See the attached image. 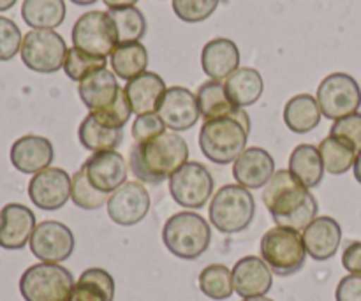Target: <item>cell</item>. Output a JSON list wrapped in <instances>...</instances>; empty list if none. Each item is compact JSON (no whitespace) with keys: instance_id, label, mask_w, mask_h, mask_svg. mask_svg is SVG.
Returning <instances> with one entry per match:
<instances>
[{"instance_id":"29","label":"cell","mask_w":361,"mask_h":301,"mask_svg":"<svg viewBox=\"0 0 361 301\" xmlns=\"http://www.w3.org/2000/svg\"><path fill=\"white\" fill-rule=\"evenodd\" d=\"M109 56H111V70L122 80L130 81L147 73L148 51L140 41L118 42Z\"/></svg>"},{"instance_id":"36","label":"cell","mask_w":361,"mask_h":301,"mask_svg":"<svg viewBox=\"0 0 361 301\" xmlns=\"http://www.w3.org/2000/svg\"><path fill=\"white\" fill-rule=\"evenodd\" d=\"M71 199L81 210H99L102 204L108 203L109 194L101 192V190L95 189L94 185L88 180L87 171L83 169H78L73 176V187H71Z\"/></svg>"},{"instance_id":"18","label":"cell","mask_w":361,"mask_h":301,"mask_svg":"<svg viewBox=\"0 0 361 301\" xmlns=\"http://www.w3.org/2000/svg\"><path fill=\"white\" fill-rule=\"evenodd\" d=\"M233 288L238 296L245 298H256V296H267L274 285V274L270 266L263 261V257L247 256L242 257L233 266Z\"/></svg>"},{"instance_id":"22","label":"cell","mask_w":361,"mask_h":301,"mask_svg":"<svg viewBox=\"0 0 361 301\" xmlns=\"http://www.w3.org/2000/svg\"><path fill=\"white\" fill-rule=\"evenodd\" d=\"M123 90L129 99L133 113L140 116L147 115V113H157L168 88H166L164 80L159 74L147 70L141 76L127 81Z\"/></svg>"},{"instance_id":"38","label":"cell","mask_w":361,"mask_h":301,"mask_svg":"<svg viewBox=\"0 0 361 301\" xmlns=\"http://www.w3.org/2000/svg\"><path fill=\"white\" fill-rule=\"evenodd\" d=\"M92 116L97 120L101 125L109 127V129H123L126 123L129 122L130 115H133V108L129 104V99H127L126 90H120L118 97L113 104H109L108 108L99 109V111H92Z\"/></svg>"},{"instance_id":"41","label":"cell","mask_w":361,"mask_h":301,"mask_svg":"<svg viewBox=\"0 0 361 301\" xmlns=\"http://www.w3.org/2000/svg\"><path fill=\"white\" fill-rule=\"evenodd\" d=\"M166 133V125L157 113L140 115L133 123V137L136 143H147Z\"/></svg>"},{"instance_id":"15","label":"cell","mask_w":361,"mask_h":301,"mask_svg":"<svg viewBox=\"0 0 361 301\" xmlns=\"http://www.w3.org/2000/svg\"><path fill=\"white\" fill-rule=\"evenodd\" d=\"M157 115L162 118L166 129H171L173 133L192 129L201 118L196 94L185 87H169L159 106Z\"/></svg>"},{"instance_id":"20","label":"cell","mask_w":361,"mask_h":301,"mask_svg":"<svg viewBox=\"0 0 361 301\" xmlns=\"http://www.w3.org/2000/svg\"><path fill=\"white\" fill-rule=\"evenodd\" d=\"M275 175V161L264 148H247L233 164V176L245 189H261Z\"/></svg>"},{"instance_id":"11","label":"cell","mask_w":361,"mask_h":301,"mask_svg":"<svg viewBox=\"0 0 361 301\" xmlns=\"http://www.w3.org/2000/svg\"><path fill=\"white\" fill-rule=\"evenodd\" d=\"M317 102L323 116L341 120L358 113L361 106V88L358 81L345 73H334L324 78L317 87Z\"/></svg>"},{"instance_id":"16","label":"cell","mask_w":361,"mask_h":301,"mask_svg":"<svg viewBox=\"0 0 361 301\" xmlns=\"http://www.w3.org/2000/svg\"><path fill=\"white\" fill-rule=\"evenodd\" d=\"M35 215L28 207L9 203L0 210V247L6 250H21L30 243L35 231Z\"/></svg>"},{"instance_id":"14","label":"cell","mask_w":361,"mask_h":301,"mask_svg":"<svg viewBox=\"0 0 361 301\" xmlns=\"http://www.w3.org/2000/svg\"><path fill=\"white\" fill-rule=\"evenodd\" d=\"M150 210V196L141 182H126L109 194L108 215L116 226L130 228L143 221Z\"/></svg>"},{"instance_id":"30","label":"cell","mask_w":361,"mask_h":301,"mask_svg":"<svg viewBox=\"0 0 361 301\" xmlns=\"http://www.w3.org/2000/svg\"><path fill=\"white\" fill-rule=\"evenodd\" d=\"M197 102H200V111L201 116L207 120L219 118V116H229L238 113L240 109L235 102L229 99L228 92H226V87L222 81L208 80L197 88Z\"/></svg>"},{"instance_id":"10","label":"cell","mask_w":361,"mask_h":301,"mask_svg":"<svg viewBox=\"0 0 361 301\" xmlns=\"http://www.w3.org/2000/svg\"><path fill=\"white\" fill-rule=\"evenodd\" d=\"M169 194L180 207L201 210L214 192V176L201 162H187L168 180Z\"/></svg>"},{"instance_id":"40","label":"cell","mask_w":361,"mask_h":301,"mask_svg":"<svg viewBox=\"0 0 361 301\" xmlns=\"http://www.w3.org/2000/svg\"><path fill=\"white\" fill-rule=\"evenodd\" d=\"M21 32L13 20L0 16V62L14 59L18 51H21Z\"/></svg>"},{"instance_id":"49","label":"cell","mask_w":361,"mask_h":301,"mask_svg":"<svg viewBox=\"0 0 361 301\" xmlns=\"http://www.w3.org/2000/svg\"><path fill=\"white\" fill-rule=\"evenodd\" d=\"M242 301H275V300L268 298V296H256V298H245Z\"/></svg>"},{"instance_id":"1","label":"cell","mask_w":361,"mask_h":301,"mask_svg":"<svg viewBox=\"0 0 361 301\" xmlns=\"http://www.w3.org/2000/svg\"><path fill=\"white\" fill-rule=\"evenodd\" d=\"M263 201L275 224L303 233L317 219L316 197L289 169H279L263 190Z\"/></svg>"},{"instance_id":"37","label":"cell","mask_w":361,"mask_h":301,"mask_svg":"<svg viewBox=\"0 0 361 301\" xmlns=\"http://www.w3.org/2000/svg\"><path fill=\"white\" fill-rule=\"evenodd\" d=\"M106 63L108 60L102 59V56H94L88 55V53L81 51L78 48H71L67 51L66 62H63V70L69 76V80L73 81H83L88 74L95 73L99 69H106Z\"/></svg>"},{"instance_id":"17","label":"cell","mask_w":361,"mask_h":301,"mask_svg":"<svg viewBox=\"0 0 361 301\" xmlns=\"http://www.w3.org/2000/svg\"><path fill=\"white\" fill-rule=\"evenodd\" d=\"M88 180L97 190L104 194L115 192L127 182V164L123 155L116 150L97 152L83 164Z\"/></svg>"},{"instance_id":"3","label":"cell","mask_w":361,"mask_h":301,"mask_svg":"<svg viewBox=\"0 0 361 301\" xmlns=\"http://www.w3.org/2000/svg\"><path fill=\"white\" fill-rule=\"evenodd\" d=\"M250 118L245 109L229 116L207 120L200 133V148L215 164H231L245 152Z\"/></svg>"},{"instance_id":"4","label":"cell","mask_w":361,"mask_h":301,"mask_svg":"<svg viewBox=\"0 0 361 301\" xmlns=\"http://www.w3.org/2000/svg\"><path fill=\"white\" fill-rule=\"evenodd\" d=\"M162 242L175 257L194 261L210 249L212 228L196 211H180L162 228Z\"/></svg>"},{"instance_id":"46","label":"cell","mask_w":361,"mask_h":301,"mask_svg":"<svg viewBox=\"0 0 361 301\" xmlns=\"http://www.w3.org/2000/svg\"><path fill=\"white\" fill-rule=\"evenodd\" d=\"M353 169H355V178L358 180V183H361V152L356 155V161H355V166H353Z\"/></svg>"},{"instance_id":"12","label":"cell","mask_w":361,"mask_h":301,"mask_svg":"<svg viewBox=\"0 0 361 301\" xmlns=\"http://www.w3.org/2000/svg\"><path fill=\"white\" fill-rule=\"evenodd\" d=\"M30 250L41 263L60 264L69 259L74 252L73 231L59 221H42L35 226L30 238Z\"/></svg>"},{"instance_id":"48","label":"cell","mask_w":361,"mask_h":301,"mask_svg":"<svg viewBox=\"0 0 361 301\" xmlns=\"http://www.w3.org/2000/svg\"><path fill=\"white\" fill-rule=\"evenodd\" d=\"M73 4H76V6H92V4H95L97 0H71Z\"/></svg>"},{"instance_id":"34","label":"cell","mask_w":361,"mask_h":301,"mask_svg":"<svg viewBox=\"0 0 361 301\" xmlns=\"http://www.w3.org/2000/svg\"><path fill=\"white\" fill-rule=\"evenodd\" d=\"M108 14L115 23L118 42L141 41L143 35L147 34V18L136 6L109 9Z\"/></svg>"},{"instance_id":"5","label":"cell","mask_w":361,"mask_h":301,"mask_svg":"<svg viewBox=\"0 0 361 301\" xmlns=\"http://www.w3.org/2000/svg\"><path fill=\"white\" fill-rule=\"evenodd\" d=\"M210 224L224 235L242 233L252 224L256 201L249 189L242 185H224L210 201Z\"/></svg>"},{"instance_id":"13","label":"cell","mask_w":361,"mask_h":301,"mask_svg":"<svg viewBox=\"0 0 361 301\" xmlns=\"http://www.w3.org/2000/svg\"><path fill=\"white\" fill-rule=\"evenodd\" d=\"M73 178L62 168H46L32 176L28 183V197L44 211H56L69 201Z\"/></svg>"},{"instance_id":"9","label":"cell","mask_w":361,"mask_h":301,"mask_svg":"<svg viewBox=\"0 0 361 301\" xmlns=\"http://www.w3.org/2000/svg\"><path fill=\"white\" fill-rule=\"evenodd\" d=\"M74 48L94 56H109L118 44L111 16L104 11H88L73 27Z\"/></svg>"},{"instance_id":"25","label":"cell","mask_w":361,"mask_h":301,"mask_svg":"<svg viewBox=\"0 0 361 301\" xmlns=\"http://www.w3.org/2000/svg\"><path fill=\"white\" fill-rule=\"evenodd\" d=\"M224 87L229 99L238 108L256 104L264 90V83L259 70L252 69V67H238L235 73L229 74Z\"/></svg>"},{"instance_id":"33","label":"cell","mask_w":361,"mask_h":301,"mask_svg":"<svg viewBox=\"0 0 361 301\" xmlns=\"http://www.w3.org/2000/svg\"><path fill=\"white\" fill-rule=\"evenodd\" d=\"M321 159H323L324 169L331 175H344L355 166L356 148L348 140L341 136H328L321 141L319 147Z\"/></svg>"},{"instance_id":"24","label":"cell","mask_w":361,"mask_h":301,"mask_svg":"<svg viewBox=\"0 0 361 301\" xmlns=\"http://www.w3.org/2000/svg\"><path fill=\"white\" fill-rule=\"evenodd\" d=\"M120 85L116 76L109 69H99L95 73L88 74L83 81H80V99L88 111H99V109L108 108L109 104L116 101L120 94Z\"/></svg>"},{"instance_id":"44","label":"cell","mask_w":361,"mask_h":301,"mask_svg":"<svg viewBox=\"0 0 361 301\" xmlns=\"http://www.w3.org/2000/svg\"><path fill=\"white\" fill-rule=\"evenodd\" d=\"M342 266L351 275H361V242H351L342 254Z\"/></svg>"},{"instance_id":"39","label":"cell","mask_w":361,"mask_h":301,"mask_svg":"<svg viewBox=\"0 0 361 301\" xmlns=\"http://www.w3.org/2000/svg\"><path fill=\"white\" fill-rule=\"evenodd\" d=\"M221 0H173V11L187 23H200L208 20L217 9Z\"/></svg>"},{"instance_id":"45","label":"cell","mask_w":361,"mask_h":301,"mask_svg":"<svg viewBox=\"0 0 361 301\" xmlns=\"http://www.w3.org/2000/svg\"><path fill=\"white\" fill-rule=\"evenodd\" d=\"M109 9H122V7L136 6L137 0H102Z\"/></svg>"},{"instance_id":"28","label":"cell","mask_w":361,"mask_h":301,"mask_svg":"<svg viewBox=\"0 0 361 301\" xmlns=\"http://www.w3.org/2000/svg\"><path fill=\"white\" fill-rule=\"evenodd\" d=\"M289 171L307 187L314 189L324 178V164L321 159L319 148L314 145H300L293 150L289 159Z\"/></svg>"},{"instance_id":"2","label":"cell","mask_w":361,"mask_h":301,"mask_svg":"<svg viewBox=\"0 0 361 301\" xmlns=\"http://www.w3.org/2000/svg\"><path fill=\"white\" fill-rule=\"evenodd\" d=\"M189 162V145L176 133L161 134L147 143H136L129 152V168L141 183H159Z\"/></svg>"},{"instance_id":"42","label":"cell","mask_w":361,"mask_h":301,"mask_svg":"<svg viewBox=\"0 0 361 301\" xmlns=\"http://www.w3.org/2000/svg\"><path fill=\"white\" fill-rule=\"evenodd\" d=\"M331 136H341L348 140L356 152H361V113H353V115L344 116L341 120H335L330 129Z\"/></svg>"},{"instance_id":"23","label":"cell","mask_w":361,"mask_h":301,"mask_svg":"<svg viewBox=\"0 0 361 301\" xmlns=\"http://www.w3.org/2000/svg\"><path fill=\"white\" fill-rule=\"evenodd\" d=\"M201 66L210 80H228L240 67V49L231 39L217 37L207 42L201 53Z\"/></svg>"},{"instance_id":"8","label":"cell","mask_w":361,"mask_h":301,"mask_svg":"<svg viewBox=\"0 0 361 301\" xmlns=\"http://www.w3.org/2000/svg\"><path fill=\"white\" fill-rule=\"evenodd\" d=\"M67 44L55 30H30L21 42V60L34 73L51 74L63 67Z\"/></svg>"},{"instance_id":"35","label":"cell","mask_w":361,"mask_h":301,"mask_svg":"<svg viewBox=\"0 0 361 301\" xmlns=\"http://www.w3.org/2000/svg\"><path fill=\"white\" fill-rule=\"evenodd\" d=\"M200 289L210 300L222 301L231 298L235 293L231 270L224 264H210L200 274Z\"/></svg>"},{"instance_id":"26","label":"cell","mask_w":361,"mask_h":301,"mask_svg":"<svg viewBox=\"0 0 361 301\" xmlns=\"http://www.w3.org/2000/svg\"><path fill=\"white\" fill-rule=\"evenodd\" d=\"M115 278L102 268H88L76 281L71 301H113Z\"/></svg>"},{"instance_id":"32","label":"cell","mask_w":361,"mask_h":301,"mask_svg":"<svg viewBox=\"0 0 361 301\" xmlns=\"http://www.w3.org/2000/svg\"><path fill=\"white\" fill-rule=\"evenodd\" d=\"M78 137H80L81 147L97 154V152L116 150L123 141V130L109 129V127L101 125L88 113L83 118V122H81L80 130H78Z\"/></svg>"},{"instance_id":"43","label":"cell","mask_w":361,"mask_h":301,"mask_svg":"<svg viewBox=\"0 0 361 301\" xmlns=\"http://www.w3.org/2000/svg\"><path fill=\"white\" fill-rule=\"evenodd\" d=\"M337 301H361V275H351L342 278L335 289Z\"/></svg>"},{"instance_id":"27","label":"cell","mask_w":361,"mask_h":301,"mask_svg":"<svg viewBox=\"0 0 361 301\" xmlns=\"http://www.w3.org/2000/svg\"><path fill=\"white\" fill-rule=\"evenodd\" d=\"M321 108L316 97L310 94L295 95L284 108V122L289 130L296 134H307L316 129L321 122Z\"/></svg>"},{"instance_id":"21","label":"cell","mask_w":361,"mask_h":301,"mask_svg":"<svg viewBox=\"0 0 361 301\" xmlns=\"http://www.w3.org/2000/svg\"><path fill=\"white\" fill-rule=\"evenodd\" d=\"M307 254L314 261H328L337 254L342 242V228L335 219L317 217L302 233Z\"/></svg>"},{"instance_id":"19","label":"cell","mask_w":361,"mask_h":301,"mask_svg":"<svg viewBox=\"0 0 361 301\" xmlns=\"http://www.w3.org/2000/svg\"><path fill=\"white\" fill-rule=\"evenodd\" d=\"M55 159V148L48 137L27 134L16 140L11 147V162L14 168L25 175H37L49 168Z\"/></svg>"},{"instance_id":"47","label":"cell","mask_w":361,"mask_h":301,"mask_svg":"<svg viewBox=\"0 0 361 301\" xmlns=\"http://www.w3.org/2000/svg\"><path fill=\"white\" fill-rule=\"evenodd\" d=\"M16 4V0H0V11H9Z\"/></svg>"},{"instance_id":"31","label":"cell","mask_w":361,"mask_h":301,"mask_svg":"<svg viewBox=\"0 0 361 301\" xmlns=\"http://www.w3.org/2000/svg\"><path fill=\"white\" fill-rule=\"evenodd\" d=\"M21 16L25 23L34 30H39V28L53 30L66 20V2L63 0H25L21 6Z\"/></svg>"},{"instance_id":"7","label":"cell","mask_w":361,"mask_h":301,"mask_svg":"<svg viewBox=\"0 0 361 301\" xmlns=\"http://www.w3.org/2000/svg\"><path fill=\"white\" fill-rule=\"evenodd\" d=\"M74 277L67 268L55 263H37L23 271L20 293L25 301H71Z\"/></svg>"},{"instance_id":"6","label":"cell","mask_w":361,"mask_h":301,"mask_svg":"<svg viewBox=\"0 0 361 301\" xmlns=\"http://www.w3.org/2000/svg\"><path fill=\"white\" fill-rule=\"evenodd\" d=\"M261 257L279 277H291L305 266L307 250L302 233L275 226L261 238Z\"/></svg>"}]
</instances>
